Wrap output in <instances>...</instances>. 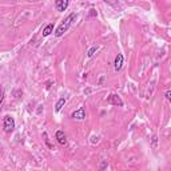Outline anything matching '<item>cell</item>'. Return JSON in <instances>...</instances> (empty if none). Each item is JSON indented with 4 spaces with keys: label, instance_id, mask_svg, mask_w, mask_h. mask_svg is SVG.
Wrapping results in <instances>:
<instances>
[{
    "label": "cell",
    "instance_id": "obj_9",
    "mask_svg": "<svg viewBox=\"0 0 171 171\" xmlns=\"http://www.w3.org/2000/svg\"><path fill=\"white\" fill-rule=\"evenodd\" d=\"M64 104H66V98H60L58 100L56 106H55V112H60V110L64 107Z\"/></svg>",
    "mask_w": 171,
    "mask_h": 171
},
{
    "label": "cell",
    "instance_id": "obj_11",
    "mask_svg": "<svg viewBox=\"0 0 171 171\" xmlns=\"http://www.w3.org/2000/svg\"><path fill=\"white\" fill-rule=\"evenodd\" d=\"M157 143H158V137H157V135H154L153 140H151V147L153 148H157Z\"/></svg>",
    "mask_w": 171,
    "mask_h": 171
},
{
    "label": "cell",
    "instance_id": "obj_14",
    "mask_svg": "<svg viewBox=\"0 0 171 171\" xmlns=\"http://www.w3.org/2000/svg\"><path fill=\"white\" fill-rule=\"evenodd\" d=\"M99 142V137H96V135H92V137H91V143H98Z\"/></svg>",
    "mask_w": 171,
    "mask_h": 171
},
{
    "label": "cell",
    "instance_id": "obj_1",
    "mask_svg": "<svg viewBox=\"0 0 171 171\" xmlns=\"http://www.w3.org/2000/svg\"><path fill=\"white\" fill-rule=\"evenodd\" d=\"M76 18H78V13H75V12L70 13L68 16L63 20V23L60 24V26L56 28V31H55V36H56V38L63 36L64 32H67V31H68V28L71 27V24L75 22V19H76Z\"/></svg>",
    "mask_w": 171,
    "mask_h": 171
},
{
    "label": "cell",
    "instance_id": "obj_3",
    "mask_svg": "<svg viewBox=\"0 0 171 171\" xmlns=\"http://www.w3.org/2000/svg\"><path fill=\"white\" fill-rule=\"evenodd\" d=\"M107 103L108 104H112V106H117V107H123V100L117 94L108 95V96H107Z\"/></svg>",
    "mask_w": 171,
    "mask_h": 171
},
{
    "label": "cell",
    "instance_id": "obj_8",
    "mask_svg": "<svg viewBox=\"0 0 171 171\" xmlns=\"http://www.w3.org/2000/svg\"><path fill=\"white\" fill-rule=\"evenodd\" d=\"M54 32V24L52 23H49V24H47L46 27L43 28V36H48V35H51Z\"/></svg>",
    "mask_w": 171,
    "mask_h": 171
},
{
    "label": "cell",
    "instance_id": "obj_12",
    "mask_svg": "<svg viewBox=\"0 0 171 171\" xmlns=\"http://www.w3.org/2000/svg\"><path fill=\"white\" fill-rule=\"evenodd\" d=\"M108 166V163H107V160H103L102 163H100V166H99V171H103L106 167Z\"/></svg>",
    "mask_w": 171,
    "mask_h": 171
},
{
    "label": "cell",
    "instance_id": "obj_5",
    "mask_svg": "<svg viewBox=\"0 0 171 171\" xmlns=\"http://www.w3.org/2000/svg\"><path fill=\"white\" fill-rule=\"evenodd\" d=\"M123 67V55L122 54H118L117 56H115V62H114V68L115 71H120Z\"/></svg>",
    "mask_w": 171,
    "mask_h": 171
},
{
    "label": "cell",
    "instance_id": "obj_4",
    "mask_svg": "<svg viewBox=\"0 0 171 171\" xmlns=\"http://www.w3.org/2000/svg\"><path fill=\"white\" fill-rule=\"evenodd\" d=\"M55 138H56L58 143H59L60 146H67L68 140H67L66 134H64V132L62 131V130H59V131H56V134H55Z\"/></svg>",
    "mask_w": 171,
    "mask_h": 171
},
{
    "label": "cell",
    "instance_id": "obj_2",
    "mask_svg": "<svg viewBox=\"0 0 171 171\" xmlns=\"http://www.w3.org/2000/svg\"><path fill=\"white\" fill-rule=\"evenodd\" d=\"M3 128H4V131H6L7 134L13 131V128H15V119L11 117V115H6V117L3 118Z\"/></svg>",
    "mask_w": 171,
    "mask_h": 171
},
{
    "label": "cell",
    "instance_id": "obj_6",
    "mask_svg": "<svg viewBox=\"0 0 171 171\" xmlns=\"http://www.w3.org/2000/svg\"><path fill=\"white\" fill-rule=\"evenodd\" d=\"M71 118L74 119H78V120H83L86 119V110L83 107H80L79 110H76V111H74L71 114Z\"/></svg>",
    "mask_w": 171,
    "mask_h": 171
},
{
    "label": "cell",
    "instance_id": "obj_10",
    "mask_svg": "<svg viewBox=\"0 0 171 171\" xmlns=\"http://www.w3.org/2000/svg\"><path fill=\"white\" fill-rule=\"evenodd\" d=\"M98 51V47L96 46H94V47H91L88 49V52H87V55H88V58H91V56H94V54Z\"/></svg>",
    "mask_w": 171,
    "mask_h": 171
},
{
    "label": "cell",
    "instance_id": "obj_16",
    "mask_svg": "<svg viewBox=\"0 0 171 171\" xmlns=\"http://www.w3.org/2000/svg\"><path fill=\"white\" fill-rule=\"evenodd\" d=\"M90 92H91V90H84V94H86V95L90 94Z\"/></svg>",
    "mask_w": 171,
    "mask_h": 171
},
{
    "label": "cell",
    "instance_id": "obj_15",
    "mask_svg": "<svg viewBox=\"0 0 171 171\" xmlns=\"http://www.w3.org/2000/svg\"><path fill=\"white\" fill-rule=\"evenodd\" d=\"M164 96H166V99H167L168 102H171V91H166Z\"/></svg>",
    "mask_w": 171,
    "mask_h": 171
},
{
    "label": "cell",
    "instance_id": "obj_7",
    "mask_svg": "<svg viewBox=\"0 0 171 171\" xmlns=\"http://www.w3.org/2000/svg\"><path fill=\"white\" fill-rule=\"evenodd\" d=\"M68 4H70L68 0H56V2H55V7H56L58 11L62 12V11H66Z\"/></svg>",
    "mask_w": 171,
    "mask_h": 171
},
{
    "label": "cell",
    "instance_id": "obj_13",
    "mask_svg": "<svg viewBox=\"0 0 171 171\" xmlns=\"http://www.w3.org/2000/svg\"><path fill=\"white\" fill-rule=\"evenodd\" d=\"M98 16V13H96V11H95L94 8H91L90 9V13H88V18H96Z\"/></svg>",
    "mask_w": 171,
    "mask_h": 171
}]
</instances>
